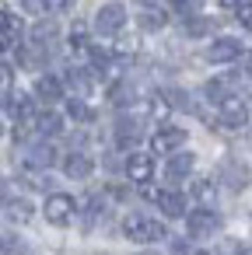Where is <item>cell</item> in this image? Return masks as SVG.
Masks as SVG:
<instances>
[{"instance_id":"cell-29","label":"cell","mask_w":252,"mask_h":255,"mask_svg":"<svg viewBox=\"0 0 252 255\" xmlns=\"http://www.w3.org/2000/svg\"><path fill=\"white\" fill-rule=\"evenodd\" d=\"M203 95H207L210 102H224L231 91H228V81H207V84H203Z\"/></svg>"},{"instance_id":"cell-43","label":"cell","mask_w":252,"mask_h":255,"mask_svg":"<svg viewBox=\"0 0 252 255\" xmlns=\"http://www.w3.org/2000/svg\"><path fill=\"white\" fill-rule=\"evenodd\" d=\"M140 255H154V252H140Z\"/></svg>"},{"instance_id":"cell-23","label":"cell","mask_w":252,"mask_h":255,"mask_svg":"<svg viewBox=\"0 0 252 255\" xmlns=\"http://www.w3.org/2000/svg\"><path fill=\"white\" fill-rule=\"evenodd\" d=\"M7 217H11L14 224H28V220H32V203H28V199H11V203H7Z\"/></svg>"},{"instance_id":"cell-38","label":"cell","mask_w":252,"mask_h":255,"mask_svg":"<svg viewBox=\"0 0 252 255\" xmlns=\"http://www.w3.org/2000/svg\"><path fill=\"white\" fill-rule=\"evenodd\" d=\"M7 88H11V70L0 63V91H7Z\"/></svg>"},{"instance_id":"cell-10","label":"cell","mask_w":252,"mask_h":255,"mask_svg":"<svg viewBox=\"0 0 252 255\" xmlns=\"http://www.w3.org/2000/svg\"><path fill=\"white\" fill-rule=\"evenodd\" d=\"M126 178L137 185H147L154 178V157L151 154H130L126 157Z\"/></svg>"},{"instance_id":"cell-11","label":"cell","mask_w":252,"mask_h":255,"mask_svg":"<svg viewBox=\"0 0 252 255\" xmlns=\"http://www.w3.org/2000/svg\"><path fill=\"white\" fill-rule=\"evenodd\" d=\"M193 168H196V154L175 150V154L168 157V164H165V178H168V182H182V178L193 175Z\"/></svg>"},{"instance_id":"cell-31","label":"cell","mask_w":252,"mask_h":255,"mask_svg":"<svg viewBox=\"0 0 252 255\" xmlns=\"http://www.w3.org/2000/svg\"><path fill=\"white\" fill-rule=\"evenodd\" d=\"M200 7H203V0H172V11H175V14H182V18L200 14Z\"/></svg>"},{"instance_id":"cell-13","label":"cell","mask_w":252,"mask_h":255,"mask_svg":"<svg viewBox=\"0 0 252 255\" xmlns=\"http://www.w3.org/2000/svg\"><path fill=\"white\" fill-rule=\"evenodd\" d=\"M91 171H95V161H91L84 150H70V154L63 157V175H67V178H74V182H84Z\"/></svg>"},{"instance_id":"cell-20","label":"cell","mask_w":252,"mask_h":255,"mask_svg":"<svg viewBox=\"0 0 252 255\" xmlns=\"http://www.w3.org/2000/svg\"><path fill=\"white\" fill-rule=\"evenodd\" d=\"M137 25H140L144 32H161V28L168 25V14H165V11H158V7H147V11L137 18Z\"/></svg>"},{"instance_id":"cell-22","label":"cell","mask_w":252,"mask_h":255,"mask_svg":"<svg viewBox=\"0 0 252 255\" xmlns=\"http://www.w3.org/2000/svg\"><path fill=\"white\" fill-rule=\"evenodd\" d=\"M67 116H70L74 123H91V119H95V112H91V105H88L84 98H77V95H74V98L67 102Z\"/></svg>"},{"instance_id":"cell-7","label":"cell","mask_w":252,"mask_h":255,"mask_svg":"<svg viewBox=\"0 0 252 255\" xmlns=\"http://www.w3.org/2000/svg\"><path fill=\"white\" fill-rule=\"evenodd\" d=\"M217 182H224V189H231V192H242V189L249 185V168H245L242 161L228 157V161H221V168H217Z\"/></svg>"},{"instance_id":"cell-2","label":"cell","mask_w":252,"mask_h":255,"mask_svg":"<svg viewBox=\"0 0 252 255\" xmlns=\"http://www.w3.org/2000/svg\"><path fill=\"white\" fill-rule=\"evenodd\" d=\"M217 123L224 129H245L249 126V105L238 95H228L224 102H217Z\"/></svg>"},{"instance_id":"cell-34","label":"cell","mask_w":252,"mask_h":255,"mask_svg":"<svg viewBox=\"0 0 252 255\" xmlns=\"http://www.w3.org/2000/svg\"><path fill=\"white\" fill-rule=\"evenodd\" d=\"M84 42H88V39H84V21H74V28H70V46H74V49H84Z\"/></svg>"},{"instance_id":"cell-44","label":"cell","mask_w":252,"mask_h":255,"mask_svg":"<svg viewBox=\"0 0 252 255\" xmlns=\"http://www.w3.org/2000/svg\"><path fill=\"white\" fill-rule=\"evenodd\" d=\"M249 143H252V133H249Z\"/></svg>"},{"instance_id":"cell-6","label":"cell","mask_w":252,"mask_h":255,"mask_svg":"<svg viewBox=\"0 0 252 255\" xmlns=\"http://www.w3.org/2000/svg\"><path fill=\"white\" fill-rule=\"evenodd\" d=\"M242 53H245L242 42L231 39V35H221V39H214V42L207 46V60L217 63V67H221V63H235V60H242Z\"/></svg>"},{"instance_id":"cell-16","label":"cell","mask_w":252,"mask_h":255,"mask_svg":"<svg viewBox=\"0 0 252 255\" xmlns=\"http://www.w3.org/2000/svg\"><path fill=\"white\" fill-rule=\"evenodd\" d=\"M137 84L133 81H119V84H112V91H109V102L112 105H119V109H126V105H133L137 102Z\"/></svg>"},{"instance_id":"cell-25","label":"cell","mask_w":252,"mask_h":255,"mask_svg":"<svg viewBox=\"0 0 252 255\" xmlns=\"http://www.w3.org/2000/svg\"><path fill=\"white\" fill-rule=\"evenodd\" d=\"M67 84H70V91H74L77 98H84V95L91 91V77H88L84 70H70V74H67Z\"/></svg>"},{"instance_id":"cell-35","label":"cell","mask_w":252,"mask_h":255,"mask_svg":"<svg viewBox=\"0 0 252 255\" xmlns=\"http://www.w3.org/2000/svg\"><path fill=\"white\" fill-rule=\"evenodd\" d=\"M217 255H245V248H242V241H231L228 238V241H221V252Z\"/></svg>"},{"instance_id":"cell-8","label":"cell","mask_w":252,"mask_h":255,"mask_svg":"<svg viewBox=\"0 0 252 255\" xmlns=\"http://www.w3.org/2000/svg\"><path fill=\"white\" fill-rule=\"evenodd\" d=\"M182 143H186V129L182 126H161L154 133V140H151V150L154 154H175V150H182Z\"/></svg>"},{"instance_id":"cell-4","label":"cell","mask_w":252,"mask_h":255,"mask_svg":"<svg viewBox=\"0 0 252 255\" xmlns=\"http://www.w3.org/2000/svg\"><path fill=\"white\" fill-rule=\"evenodd\" d=\"M42 213H46V220H49L53 227H63V224H70V220H74L77 203H74V196H67V192H53V196H46Z\"/></svg>"},{"instance_id":"cell-9","label":"cell","mask_w":252,"mask_h":255,"mask_svg":"<svg viewBox=\"0 0 252 255\" xmlns=\"http://www.w3.org/2000/svg\"><path fill=\"white\" fill-rule=\"evenodd\" d=\"M144 136V119L140 116H119L116 119V143L119 147H133Z\"/></svg>"},{"instance_id":"cell-21","label":"cell","mask_w":252,"mask_h":255,"mask_svg":"<svg viewBox=\"0 0 252 255\" xmlns=\"http://www.w3.org/2000/svg\"><path fill=\"white\" fill-rule=\"evenodd\" d=\"M60 129H63V119H60L56 112H42V116L35 119V133H39V136H56Z\"/></svg>"},{"instance_id":"cell-27","label":"cell","mask_w":252,"mask_h":255,"mask_svg":"<svg viewBox=\"0 0 252 255\" xmlns=\"http://www.w3.org/2000/svg\"><path fill=\"white\" fill-rule=\"evenodd\" d=\"M28 245L18 234H0V255H25Z\"/></svg>"},{"instance_id":"cell-14","label":"cell","mask_w":252,"mask_h":255,"mask_svg":"<svg viewBox=\"0 0 252 255\" xmlns=\"http://www.w3.org/2000/svg\"><path fill=\"white\" fill-rule=\"evenodd\" d=\"M154 203L165 217H186V196L175 192V189H158L154 192Z\"/></svg>"},{"instance_id":"cell-17","label":"cell","mask_w":252,"mask_h":255,"mask_svg":"<svg viewBox=\"0 0 252 255\" xmlns=\"http://www.w3.org/2000/svg\"><path fill=\"white\" fill-rule=\"evenodd\" d=\"M21 32H25L21 18L0 7V39H11V42H18V39H21Z\"/></svg>"},{"instance_id":"cell-18","label":"cell","mask_w":252,"mask_h":255,"mask_svg":"<svg viewBox=\"0 0 252 255\" xmlns=\"http://www.w3.org/2000/svg\"><path fill=\"white\" fill-rule=\"evenodd\" d=\"M56 42V21H39L32 28V46L35 49H49Z\"/></svg>"},{"instance_id":"cell-26","label":"cell","mask_w":252,"mask_h":255,"mask_svg":"<svg viewBox=\"0 0 252 255\" xmlns=\"http://www.w3.org/2000/svg\"><path fill=\"white\" fill-rule=\"evenodd\" d=\"M193 196H196L203 206H210V203H214V196H217L214 178H200V182H193Z\"/></svg>"},{"instance_id":"cell-37","label":"cell","mask_w":252,"mask_h":255,"mask_svg":"<svg viewBox=\"0 0 252 255\" xmlns=\"http://www.w3.org/2000/svg\"><path fill=\"white\" fill-rule=\"evenodd\" d=\"M116 53H119V56H126V53H137V39H123Z\"/></svg>"},{"instance_id":"cell-40","label":"cell","mask_w":252,"mask_h":255,"mask_svg":"<svg viewBox=\"0 0 252 255\" xmlns=\"http://www.w3.org/2000/svg\"><path fill=\"white\" fill-rule=\"evenodd\" d=\"M137 4H144V7H154V4H158V0H137Z\"/></svg>"},{"instance_id":"cell-32","label":"cell","mask_w":252,"mask_h":255,"mask_svg":"<svg viewBox=\"0 0 252 255\" xmlns=\"http://www.w3.org/2000/svg\"><path fill=\"white\" fill-rule=\"evenodd\" d=\"M165 95H168V102H172V105H179V109H193V98H189L186 91H179V88H168Z\"/></svg>"},{"instance_id":"cell-15","label":"cell","mask_w":252,"mask_h":255,"mask_svg":"<svg viewBox=\"0 0 252 255\" xmlns=\"http://www.w3.org/2000/svg\"><path fill=\"white\" fill-rule=\"evenodd\" d=\"M35 98H39V102H46V105H53V102H60V98H63V84H60L53 74L35 77Z\"/></svg>"},{"instance_id":"cell-19","label":"cell","mask_w":252,"mask_h":255,"mask_svg":"<svg viewBox=\"0 0 252 255\" xmlns=\"http://www.w3.org/2000/svg\"><path fill=\"white\" fill-rule=\"evenodd\" d=\"M11 116H14L18 123H28V119H35L32 98H28V95H21V91H14V95H11Z\"/></svg>"},{"instance_id":"cell-12","label":"cell","mask_w":252,"mask_h":255,"mask_svg":"<svg viewBox=\"0 0 252 255\" xmlns=\"http://www.w3.org/2000/svg\"><path fill=\"white\" fill-rule=\"evenodd\" d=\"M25 171H46L56 161V150L49 143H25Z\"/></svg>"},{"instance_id":"cell-3","label":"cell","mask_w":252,"mask_h":255,"mask_svg":"<svg viewBox=\"0 0 252 255\" xmlns=\"http://www.w3.org/2000/svg\"><path fill=\"white\" fill-rule=\"evenodd\" d=\"M123 25H126V7L119 0H109V4L98 7V14H95V32L98 35H119Z\"/></svg>"},{"instance_id":"cell-28","label":"cell","mask_w":252,"mask_h":255,"mask_svg":"<svg viewBox=\"0 0 252 255\" xmlns=\"http://www.w3.org/2000/svg\"><path fill=\"white\" fill-rule=\"evenodd\" d=\"M168 112H172V102H168V95H151V119L165 123V119H168Z\"/></svg>"},{"instance_id":"cell-5","label":"cell","mask_w":252,"mask_h":255,"mask_svg":"<svg viewBox=\"0 0 252 255\" xmlns=\"http://www.w3.org/2000/svg\"><path fill=\"white\" fill-rule=\"evenodd\" d=\"M186 231H189V238H214L221 231V217L210 206H200L186 217Z\"/></svg>"},{"instance_id":"cell-42","label":"cell","mask_w":252,"mask_h":255,"mask_svg":"<svg viewBox=\"0 0 252 255\" xmlns=\"http://www.w3.org/2000/svg\"><path fill=\"white\" fill-rule=\"evenodd\" d=\"M0 203H4V182H0Z\"/></svg>"},{"instance_id":"cell-24","label":"cell","mask_w":252,"mask_h":255,"mask_svg":"<svg viewBox=\"0 0 252 255\" xmlns=\"http://www.w3.org/2000/svg\"><path fill=\"white\" fill-rule=\"evenodd\" d=\"M207 32H214V21H210V18H200V14L186 18V35H189V39H200V35H207Z\"/></svg>"},{"instance_id":"cell-39","label":"cell","mask_w":252,"mask_h":255,"mask_svg":"<svg viewBox=\"0 0 252 255\" xmlns=\"http://www.w3.org/2000/svg\"><path fill=\"white\" fill-rule=\"evenodd\" d=\"M242 67H245V74H252V53H242Z\"/></svg>"},{"instance_id":"cell-30","label":"cell","mask_w":252,"mask_h":255,"mask_svg":"<svg viewBox=\"0 0 252 255\" xmlns=\"http://www.w3.org/2000/svg\"><path fill=\"white\" fill-rule=\"evenodd\" d=\"M235 18H238V25L245 32H252V0H238V4H235Z\"/></svg>"},{"instance_id":"cell-36","label":"cell","mask_w":252,"mask_h":255,"mask_svg":"<svg viewBox=\"0 0 252 255\" xmlns=\"http://www.w3.org/2000/svg\"><path fill=\"white\" fill-rule=\"evenodd\" d=\"M21 7H25V14H42L46 11L42 0H21Z\"/></svg>"},{"instance_id":"cell-1","label":"cell","mask_w":252,"mask_h":255,"mask_svg":"<svg viewBox=\"0 0 252 255\" xmlns=\"http://www.w3.org/2000/svg\"><path fill=\"white\" fill-rule=\"evenodd\" d=\"M123 234L130 241H137V245H151V241H161L165 238V224L154 220V217H147V213H130L123 220Z\"/></svg>"},{"instance_id":"cell-41","label":"cell","mask_w":252,"mask_h":255,"mask_svg":"<svg viewBox=\"0 0 252 255\" xmlns=\"http://www.w3.org/2000/svg\"><path fill=\"white\" fill-rule=\"evenodd\" d=\"M189 255H214V252H189Z\"/></svg>"},{"instance_id":"cell-33","label":"cell","mask_w":252,"mask_h":255,"mask_svg":"<svg viewBox=\"0 0 252 255\" xmlns=\"http://www.w3.org/2000/svg\"><path fill=\"white\" fill-rule=\"evenodd\" d=\"M42 4H46V14H63L74 7V0H42Z\"/></svg>"}]
</instances>
